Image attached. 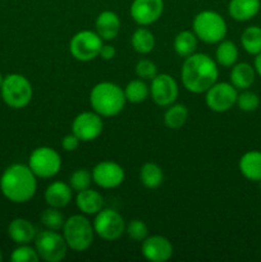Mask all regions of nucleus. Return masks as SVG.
Here are the masks:
<instances>
[{
    "mask_svg": "<svg viewBox=\"0 0 261 262\" xmlns=\"http://www.w3.org/2000/svg\"><path fill=\"white\" fill-rule=\"evenodd\" d=\"M136 74L143 81H151L158 74V67L150 59H140L136 64Z\"/></svg>",
    "mask_w": 261,
    "mask_h": 262,
    "instance_id": "nucleus-36",
    "label": "nucleus"
},
{
    "mask_svg": "<svg viewBox=\"0 0 261 262\" xmlns=\"http://www.w3.org/2000/svg\"><path fill=\"white\" fill-rule=\"evenodd\" d=\"M255 61H253V68H255L256 74L261 77V53H258L257 55H255Z\"/></svg>",
    "mask_w": 261,
    "mask_h": 262,
    "instance_id": "nucleus-39",
    "label": "nucleus"
},
{
    "mask_svg": "<svg viewBox=\"0 0 261 262\" xmlns=\"http://www.w3.org/2000/svg\"><path fill=\"white\" fill-rule=\"evenodd\" d=\"M0 91L5 104L13 109H23L30 104L33 96L31 82L25 76L18 73L4 77Z\"/></svg>",
    "mask_w": 261,
    "mask_h": 262,
    "instance_id": "nucleus-6",
    "label": "nucleus"
},
{
    "mask_svg": "<svg viewBox=\"0 0 261 262\" xmlns=\"http://www.w3.org/2000/svg\"><path fill=\"white\" fill-rule=\"evenodd\" d=\"M125 233L132 241L142 242L148 237V227L143 220L133 219L125 224Z\"/></svg>",
    "mask_w": 261,
    "mask_h": 262,
    "instance_id": "nucleus-33",
    "label": "nucleus"
},
{
    "mask_svg": "<svg viewBox=\"0 0 261 262\" xmlns=\"http://www.w3.org/2000/svg\"><path fill=\"white\" fill-rule=\"evenodd\" d=\"M241 174L251 182H261V151L252 150L243 154L238 163Z\"/></svg>",
    "mask_w": 261,
    "mask_h": 262,
    "instance_id": "nucleus-22",
    "label": "nucleus"
},
{
    "mask_svg": "<svg viewBox=\"0 0 261 262\" xmlns=\"http://www.w3.org/2000/svg\"><path fill=\"white\" fill-rule=\"evenodd\" d=\"M178 83L170 74L158 73L151 79V99L159 106H169V105L174 104L176 100L178 99Z\"/></svg>",
    "mask_w": 261,
    "mask_h": 262,
    "instance_id": "nucleus-12",
    "label": "nucleus"
},
{
    "mask_svg": "<svg viewBox=\"0 0 261 262\" xmlns=\"http://www.w3.org/2000/svg\"><path fill=\"white\" fill-rule=\"evenodd\" d=\"M192 31L205 43H219L227 36V22L215 10H201L192 22Z\"/></svg>",
    "mask_w": 261,
    "mask_h": 262,
    "instance_id": "nucleus-4",
    "label": "nucleus"
},
{
    "mask_svg": "<svg viewBox=\"0 0 261 262\" xmlns=\"http://www.w3.org/2000/svg\"><path fill=\"white\" fill-rule=\"evenodd\" d=\"M164 12V0H133L129 13L140 26H150L160 19Z\"/></svg>",
    "mask_w": 261,
    "mask_h": 262,
    "instance_id": "nucleus-15",
    "label": "nucleus"
},
{
    "mask_svg": "<svg viewBox=\"0 0 261 262\" xmlns=\"http://www.w3.org/2000/svg\"><path fill=\"white\" fill-rule=\"evenodd\" d=\"M37 177L30 166L13 164L8 166L0 178V191L5 199L14 204H25L33 199L37 189Z\"/></svg>",
    "mask_w": 261,
    "mask_h": 262,
    "instance_id": "nucleus-2",
    "label": "nucleus"
},
{
    "mask_svg": "<svg viewBox=\"0 0 261 262\" xmlns=\"http://www.w3.org/2000/svg\"><path fill=\"white\" fill-rule=\"evenodd\" d=\"M238 51L237 45L230 40H222L217 45L216 51H215V59L219 66L225 67V68H230L234 66L238 60Z\"/></svg>",
    "mask_w": 261,
    "mask_h": 262,
    "instance_id": "nucleus-25",
    "label": "nucleus"
},
{
    "mask_svg": "<svg viewBox=\"0 0 261 262\" xmlns=\"http://www.w3.org/2000/svg\"><path fill=\"white\" fill-rule=\"evenodd\" d=\"M235 104L238 105L242 112L245 113H252L255 112L256 109L260 105V97L252 91H248V90H243V92L238 94L237 102Z\"/></svg>",
    "mask_w": 261,
    "mask_h": 262,
    "instance_id": "nucleus-34",
    "label": "nucleus"
},
{
    "mask_svg": "<svg viewBox=\"0 0 261 262\" xmlns=\"http://www.w3.org/2000/svg\"><path fill=\"white\" fill-rule=\"evenodd\" d=\"M230 83L237 90H248L255 82L256 71L248 63H235L230 71Z\"/></svg>",
    "mask_w": 261,
    "mask_h": 262,
    "instance_id": "nucleus-23",
    "label": "nucleus"
},
{
    "mask_svg": "<svg viewBox=\"0 0 261 262\" xmlns=\"http://www.w3.org/2000/svg\"><path fill=\"white\" fill-rule=\"evenodd\" d=\"M130 45L138 54H148L155 48V36L150 30L142 26L133 32L130 37Z\"/></svg>",
    "mask_w": 261,
    "mask_h": 262,
    "instance_id": "nucleus-26",
    "label": "nucleus"
},
{
    "mask_svg": "<svg viewBox=\"0 0 261 262\" xmlns=\"http://www.w3.org/2000/svg\"><path fill=\"white\" fill-rule=\"evenodd\" d=\"M45 202L50 207L61 209L72 201V188L68 183L61 181L53 182L49 184L44 193Z\"/></svg>",
    "mask_w": 261,
    "mask_h": 262,
    "instance_id": "nucleus-18",
    "label": "nucleus"
},
{
    "mask_svg": "<svg viewBox=\"0 0 261 262\" xmlns=\"http://www.w3.org/2000/svg\"><path fill=\"white\" fill-rule=\"evenodd\" d=\"M102 46V38L96 31L82 30L74 33L69 42V51L72 56L78 61H91L96 59Z\"/></svg>",
    "mask_w": 261,
    "mask_h": 262,
    "instance_id": "nucleus-9",
    "label": "nucleus"
},
{
    "mask_svg": "<svg viewBox=\"0 0 261 262\" xmlns=\"http://www.w3.org/2000/svg\"><path fill=\"white\" fill-rule=\"evenodd\" d=\"M95 31L105 41L114 40L120 31V19L113 10H104L95 20Z\"/></svg>",
    "mask_w": 261,
    "mask_h": 262,
    "instance_id": "nucleus-17",
    "label": "nucleus"
},
{
    "mask_svg": "<svg viewBox=\"0 0 261 262\" xmlns=\"http://www.w3.org/2000/svg\"><path fill=\"white\" fill-rule=\"evenodd\" d=\"M261 0H229L228 13L237 22H247L258 14Z\"/></svg>",
    "mask_w": 261,
    "mask_h": 262,
    "instance_id": "nucleus-19",
    "label": "nucleus"
},
{
    "mask_svg": "<svg viewBox=\"0 0 261 262\" xmlns=\"http://www.w3.org/2000/svg\"><path fill=\"white\" fill-rule=\"evenodd\" d=\"M76 206L84 215H96L104 209V199L97 191L91 188L77 192Z\"/></svg>",
    "mask_w": 261,
    "mask_h": 262,
    "instance_id": "nucleus-21",
    "label": "nucleus"
},
{
    "mask_svg": "<svg viewBox=\"0 0 261 262\" xmlns=\"http://www.w3.org/2000/svg\"><path fill=\"white\" fill-rule=\"evenodd\" d=\"M123 91H124L125 100L128 102H130V104H141L150 95V87L145 83L143 79L138 78L128 82Z\"/></svg>",
    "mask_w": 261,
    "mask_h": 262,
    "instance_id": "nucleus-30",
    "label": "nucleus"
},
{
    "mask_svg": "<svg viewBox=\"0 0 261 262\" xmlns=\"http://www.w3.org/2000/svg\"><path fill=\"white\" fill-rule=\"evenodd\" d=\"M141 253L147 261L165 262L173 256V246L163 235H151L142 241Z\"/></svg>",
    "mask_w": 261,
    "mask_h": 262,
    "instance_id": "nucleus-16",
    "label": "nucleus"
},
{
    "mask_svg": "<svg viewBox=\"0 0 261 262\" xmlns=\"http://www.w3.org/2000/svg\"><path fill=\"white\" fill-rule=\"evenodd\" d=\"M92 182L100 188L112 189L117 188L124 182V169L118 163L112 160L100 161L91 170Z\"/></svg>",
    "mask_w": 261,
    "mask_h": 262,
    "instance_id": "nucleus-13",
    "label": "nucleus"
},
{
    "mask_svg": "<svg viewBox=\"0 0 261 262\" xmlns=\"http://www.w3.org/2000/svg\"><path fill=\"white\" fill-rule=\"evenodd\" d=\"M188 119V109L183 104L169 105L168 110L164 114V123L169 129H179L186 124Z\"/></svg>",
    "mask_w": 261,
    "mask_h": 262,
    "instance_id": "nucleus-28",
    "label": "nucleus"
},
{
    "mask_svg": "<svg viewBox=\"0 0 261 262\" xmlns=\"http://www.w3.org/2000/svg\"><path fill=\"white\" fill-rule=\"evenodd\" d=\"M219 77L216 61L207 54L194 53L184 58L181 78L184 89L192 94L206 92Z\"/></svg>",
    "mask_w": 261,
    "mask_h": 262,
    "instance_id": "nucleus-1",
    "label": "nucleus"
},
{
    "mask_svg": "<svg viewBox=\"0 0 261 262\" xmlns=\"http://www.w3.org/2000/svg\"><path fill=\"white\" fill-rule=\"evenodd\" d=\"M115 55H117V50H115L114 46L104 45V43H102L101 49H100V54H99L100 58L104 59V60H112V59L115 58Z\"/></svg>",
    "mask_w": 261,
    "mask_h": 262,
    "instance_id": "nucleus-38",
    "label": "nucleus"
},
{
    "mask_svg": "<svg viewBox=\"0 0 261 262\" xmlns=\"http://www.w3.org/2000/svg\"><path fill=\"white\" fill-rule=\"evenodd\" d=\"M63 237L69 250L83 252L91 247L95 230L91 222L84 215H72L64 222Z\"/></svg>",
    "mask_w": 261,
    "mask_h": 262,
    "instance_id": "nucleus-5",
    "label": "nucleus"
},
{
    "mask_svg": "<svg viewBox=\"0 0 261 262\" xmlns=\"http://www.w3.org/2000/svg\"><path fill=\"white\" fill-rule=\"evenodd\" d=\"M241 45L246 53L251 55H257L261 53V27L260 26H250L245 28L241 35Z\"/></svg>",
    "mask_w": 261,
    "mask_h": 262,
    "instance_id": "nucleus-29",
    "label": "nucleus"
},
{
    "mask_svg": "<svg viewBox=\"0 0 261 262\" xmlns=\"http://www.w3.org/2000/svg\"><path fill=\"white\" fill-rule=\"evenodd\" d=\"M40 220L44 227H46L50 230H60L63 228L64 222H66L63 214L59 211V209L50 206L41 212Z\"/></svg>",
    "mask_w": 261,
    "mask_h": 262,
    "instance_id": "nucleus-31",
    "label": "nucleus"
},
{
    "mask_svg": "<svg viewBox=\"0 0 261 262\" xmlns=\"http://www.w3.org/2000/svg\"><path fill=\"white\" fill-rule=\"evenodd\" d=\"M197 42H199V38H197V36L193 33V31H181V32L177 33V36L174 37V51H176L177 55H179L181 58H187V56L196 53Z\"/></svg>",
    "mask_w": 261,
    "mask_h": 262,
    "instance_id": "nucleus-24",
    "label": "nucleus"
},
{
    "mask_svg": "<svg viewBox=\"0 0 261 262\" xmlns=\"http://www.w3.org/2000/svg\"><path fill=\"white\" fill-rule=\"evenodd\" d=\"M205 94L207 107L215 113H225L230 110L235 105L238 97L237 89L228 82H215Z\"/></svg>",
    "mask_w": 261,
    "mask_h": 262,
    "instance_id": "nucleus-11",
    "label": "nucleus"
},
{
    "mask_svg": "<svg viewBox=\"0 0 261 262\" xmlns=\"http://www.w3.org/2000/svg\"><path fill=\"white\" fill-rule=\"evenodd\" d=\"M35 248L38 257L46 262H60L66 258L68 252V246L63 234H59L58 230L46 229L36 234Z\"/></svg>",
    "mask_w": 261,
    "mask_h": 262,
    "instance_id": "nucleus-7",
    "label": "nucleus"
},
{
    "mask_svg": "<svg viewBox=\"0 0 261 262\" xmlns=\"http://www.w3.org/2000/svg\"><path fill=\"white\" fill-rule=\"evenodd\" d=\"M140 179L141 183L146 188L155 189L163 184L164 173L163 169L155 163H146L143 164L140 170Z\"/></svg>",
    "mask_w": 261,
    "mask_h": 262,
    "instance_id": "nucleus-27",
    "label": "nucleus"
},
{
    "mask_svg": "<svg viewBox=\"0 0 261 262\" xmlns=\"http://www.w3.org/2000/svg\"><path fill=\"white\" fill-rule=\"evenodd\" d=\"M95 234L101 239L117 241L125 233V222L122 215L113 209H101L95 215L94 223Z\"/></svg>",
    "mask_w": 261,
    "mask_h": 262,
    "instance_id": "nucleus-10",
    "label": "nucleus"
},
{
    "mask_svg": "<svg viewBox=\"0 0 261 262\" xmlns=\"http://www.w3.org/2000/svg\"><path fill=\"white\" fill-rule=\"evenodd\" d=\"M127 102L124 91L114 82H100L90 92V104L100 117H115Z\"/></svg>",
    "mask_w": 261,
    "mask_h": 262,
    "instance_id": "nucleus-3",
    "label": "nucleus"
},
{
    "mask_svg": "<svg viewBox=\"0 0 261 262\" xmlns=\"http://www.w3.org/2000/svg\"><path fill=\"white\" fill-rule=\"evenodd\" d=\"M92 183V174L91 171L87 169H77L72 173L71 178H69V186H71L72 191H83V189L90 188V184Z\"/></svg>",
    "mask_w": 261,
    "mask_h": 262,
    "instance_id": "nucleus-32",
    "label": "nucleus"
},
{
    "mask_svg": "<svg viewBox=\"0 0 261 262\" xmlns=\"http://www.w3.org/2000/svg\"><path fill=\"white\" fill-rule=\"evenodd\" d=\"M36 234L37 233H36L35 225L30 220L23 219V217L12 220L8 225V235L17 245H28L35 241Z\"/></svg>",
    "mask_w": 261,
    "mask_h": 262,
    "instance_id": "nucleus-20",
    "label": "nucleus"
},
{
    "mask_svg": "<svg viewBox=\"0 0 261 262\" xmlns=\"http://www.w3.org/2000/svg\"><path fill=\"white\" fill-rule=\"evenodd\" d=\"M3 81H4V78H3L2 73H0V87H2V84H3Z\"/></svg>",
    "mask_w": 261,
    "mask_h": 262,
    "instance_id": "nucleus-40",
    "label": "nucleus"
},
{
    "mask_svg": "<svg viewBox=\"0 0 261 262\" xmlns=\"http://www.w3.org/2000/svg\"><path fill=\"white\" fill-rule=\"evenodd\" d=\"M102 117L95 112H83L77 115L72 123V133L78 137L81 142L95 141L102 133L104 123Z\"/></svg>",
    "mask_w": 261,
    "mask_h": 262,
    "instance_id": "nucleus-14",
    "label": "nucleus"
},
{
    "mask_svg": "<svg viewBox=\"0 0 261 262\" xmlns=\"http://www.w3.org/2000/svg\"><path fill=\"white\" fill-rule=\"evenodd\" d=\"M13 262H37L40 260L36 248L30 247L28 245H18V247L10 255Z\"/></svg>",
    "mask_w": 261,
    "mask_h": 262,
    "instance_id": "nucleus-35",
    "label": "nucleus"
},
{
    "mask_svg": "<svg viewBox=\"0 0 261 262\" xmlns=\"http://www.w3.org/2000/svg\"><path fill=\"white\" fill-rule=\"evenodd\" d=\"M79 142L81 141L78 140V137L74 133H71V135H67L63 137V140H61V147H63L64 151L72 152V151L77 150V147L79 146Z\"/></svg>",
    "mask_w": 261,
    "mask_h": 262,
    "instance_id": "nucleus-37",
    "label": "nucleus"
},
{
    "mask_svg": "<svg viewBox=\"0 0 261 262\" xmlns=\"http://www.w3.org/2000/svg\"><path fill=\"white\" fill-rule=\"evenodd\" d=\"M3 260V255H2V251H0V261Z\"/></svg>",
    "mask_w": 261,
    "mask_h": 262,
    "instance_id": "nucleus-41",
    "label": "nucleus"
},
{
    "mask_svg": "<svg viewBox=\"0 0 261 262\" xmlns=\"http://www.w3.org/2000/svg\"><path fill=\"white\" fill-rule=\"evenodd\" d=\"M28 166L37 178H53L60 171L61 158L53 147L41 146L31 152Z\"/></svg>",
    "mask_w": 261,
    "mask_h": 262,
    "instance_id": "nucleus-8",
    "label": "nucleus"
}]
</instances>
